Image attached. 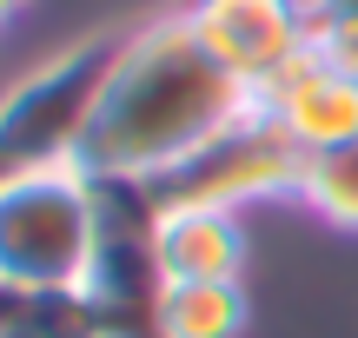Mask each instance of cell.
<instances>
[{
	"mask_svg": "<svg viewBox=\"0 0 358 338\" xmlns=\"http://www.w3.org/2000/svg\"><path fill=\"white\" fill-rule=\"evenodd\" d=\"M13 172H20V166H13V159H7V153H0V186H7V179H13Z\"/></svg>",
	"mask_w": 358,
	"mask_h": 338,
	"instance_id": "14",
	"label": "cell"
},
{
	"mask_svg": "<svg viewBox=\"0 0 358 338\" xmlns=\"http://www.w3.org/2000/svg\"><path fill=\"white\" fill-rule=\"evenodd\" d=\"M259 106L272 113V126L299 146V153H325V146H345L358 140V80L325 66L319 53H306L299 66H285Z\"/></svg>",
	"mask_w": 358,
	"mask_h": 338,
	"instance_id": "6",
	"label": "cell"
},
{
	"mask_svg": "<svg viewBox=\"0 0 358 338\" xmlns=\"http://www.w3.org/2000/svg\"><path fill=\"white\" fill-rule=\"evenodd\" d=\"M93 179L80 166H20L0 186V286L80 292L93 259Z\"/></svg>",
	"mask_w": 358,
	"mask_h": 338,
	"instance_id": "2",
	"label": "cell"
},
{
	"mask_svg": "<svg viewBox=\"0 0 358 338\" xmlns=\"http://www.w3.org/2000/svg\"><path fill=\"white\" fill-rule=\"evenodd\" d=\"M252 299L239 279H186L159 292V332L166 338H245Z\"/></svg>",
	"mask_w": 358,
	"mask_h": 338,
	"instance_id": "8",
	"label": "cell"
},
{
	"mask_svg": "<svg viewBox=\"0 0 358 338\" xmlns=\"http://www.w3.org/2000/svg\"><path fill=\"white\" fill-rule=\"evenodd\" d=\"M0 338H100L80 292H13L0 286Z\"/></svg>",
	"mask_w": 358,
	"mask_h": 338,
	"instance_id": "10",
	"label": "cell"
},
{
	"mask_svg": "<svg viewBox=\"0 0 358 338\" xmlns=\"http://www.w3.org/2000/svg\"><path fill=\"white\" fill-rule=\"evenodd\" d=\"M245 106H259V93L199 47L186 13H159V20L120 34V60L106 73L100 113H93L73 166L113 172V179H159L219 126H232Z\"/></svg>",
	"mask_w": 358,
	"mask_h": 338,
	"instance_id": "1",
	"label": "cell"
},
{
	"mask_svg": "<svg viewBox=\"0 0 358 338\" xmlns=\"http://www.w3.org/2000/svg\"><path fill=\"white\" fill-rule=\"evenodd\" d=\"M20 13H27V0H0V27H13Z\"/></svg>",
	"mask_w": 358,
	"mask_h": 338,
	"instance_id": "12",
	"label": "cell"
},
{
	"mask_svg": "<svg viewBox=\"0 0 358 338\" xmlns=\"http://www.w3.org/2000/svg\"><path fill=\"white\" fill-rule=\"evenodd\" d=\"M179 13L199 47L252 93L312 53V0H186Z\"/></svg>",
	"mask_w": 358,
	"mask_h": 338,
	"instance_id": "5",
	"label": "cell"
},
{
	"mask_svg": "<svg viewBox=\"0 0 358 338\" xmlns=\"http://www.w3.org/2000/svg\"><path fill=\"white\" fill-rule=\"evenodd\" d=\"M299 172H306V153L272 126L266 106H245L232 126H219L206 146H192L173 172L146 179V193H153V206L239 212L259 199H299Z\"/></svg>",
	"mask_w": 358,
	"mask_h": 338,
	"instance_id": "4",
	"label": "cell"
},
{
	"mask_svg": "<svg viewBox=\"0 0 358 338\" xmlns=\"http://www.w3.org/2000/svg\"><path fill=\"white\" fill-rule=\"evenodd\" d=\"M312 53L358 80V13H319L312 7Z\"/></svg>",
	"mask_w": 358,
	"mask_h": 338,
	"instance_id": "11",
	"label": "cell"
},
{
	"mask_svg": "<svg viewBox=\"0 0 358 338\" xmlns=\"http://www.w3.org/2000/svg\"><path fill=\"white\" fill-rule=\"evenodd\" d=\"M299 206H306L312 219L338 226V233H358V140L325 146V153H306Z\"/></svg>",
	"mask_w": 358,
	"mask_h": 338,
	"instance_id": "9",
	"label": "cell"
},
{
	"mask_svg": "<svg viewBox=\"0 0 358 338\" xmlns=\"http://www.w3.org/2000/svg\"><path fill=\"white\" fill-rule=\"evenodd\" d=\"M245 226L239 212L219 206H159L153 219V259L166 286H186V279H239L245 272Z\"/></svg>",
	"mask_w": 358,
	"mask_h": 338,
	"instance_id": "7",
	"label": "cell"
},
{
	"mask_svg": "<svg viewBox=\"0 0 358 338\" xmlns=\"http://www.w3.org/2000/svg\"><path fill=\"white\" fill-rule=\"evenodd\" d=\"M319 13H358V0H312Z\"/></svg>",
	"mask_w": 358,
	"mask_h": 338,
	"instance_id": "13",
	"label": "cell"
},
{
	"mask_svg": "<svg viewBox=\"0 0 358 338\" xmlns=\"http://www.w3.org/2000/svg\"><path fill=\"white\" fill-rule=\"evenodd\" d=\"M120 60V34H87L20 73L0 93V153L13 166H73L93 113H100L106 73Z\"/></svg>",
	"mask_w": 358,
	"mask_h": 338,
	"instance_id": "3",
	"label": "cell"
}]
</instances>
